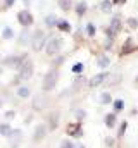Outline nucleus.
<instances>
[{
  "mask_svg": "<svg viewBox=\"0 0 138 148\" xmlns=\"http://www.w3.org/2000/svg\"><path fill=\"white\" fill-rule=\"evenodd\" d=\"M30 40H31V31H28V28H24L17 36V43L21 47H24V45H30Z\"/></svg>",
  "mask_w": 138,
  "mask_h": 148,
  "instance_id": "nucleus-17",
  "label": "nucleus"
},
{
  "mask_svg": "<svg viewBox=\"0 0 138 148\" xmlns=\"http://www.w3.org/2000/svg\"><path fill=\"white\" fill-rule=\"evenodd\" d=\"M66 134L71 136V138H76V140H79V138H83V127H81V122H78V121H74V122H69L68 126H66Z\"/></svg>",
  "mask_w": 138,
  "mask_h": 148,
  "instance_id": "nucleus-13",
  "label": "nucleus"
},
{
  "mask_svg": "<svg viewBox=\"0 0 138 148\" xmlns=\"http://www.w3.org/2000/svg\"><path fill=\"white\" fill-rule=\"evenodd\" d=\"M57 21H59V17L55 16V14H47L45 16V19H43V23H45V26L48 28V29H54V28H57Z\"/></svg>",
  "mask_w": 138,
  "mask_h": 148,
  "instance_id": "nucleus-18",
  "label": "nucleus"
},
{
  "mask_svg": "<svg viewBox=\"0 0 138 148\" xmlns=\"http://www.w3.org/2000/svg\"><path fill=\"white\" fill-rule=\"evenodd\" d=\"M97 66H99L100 69H107V67L110 66V57H109L107 53H99V55H97Z\"/></svg>",
  "mask_w": 138,
  "mask_h": 148,
  "instance_id": "nucleus-20",
  "label": "nucleus"
},
{
  "mask_svg": "<svg viewBox=\"0 0 138 148\" xmlns=\"http://www.w3.org/2000/svg\"><path fill=\"white\" fill-rule=\"evenodd\" d=\"M64 64H66V55H61V53H59V55H55V57H54V60L50 62V67L61 69Z\"/></svg>",
  "mask_w": 138,
  "mask_h": 148,
  "instance_id": "nucleus-22",
  "label": "nucleus"
},
{
  "mask_svg": "<svg viewBox=\"0 0 138 148\" xmlns=\"http://www.w3.org/2000/svg\"><path fill=\"white\" fill-rule=\"evenodd\" d=\"M57 5H59L61 10H64V12H71L72 7H74V2H72V0H57Z\"/></svg>",
  "mask_w": 138,
  "mask_h": 148,
  "instance_id": "nucleus-24",
  "label": "nucleus"
},
{
  "mask_svg": "<svg viewBox=\"0 0 138 148\" xmlns=\"http://www.w3.org/2000/svg\"><path fill=\"white\" fill-rule=\"evenodd\" d=\"M107 81H109V86H116L123 81V74H110Z\"/></svg>",
  "mask_w": 138,
  "mask_h": 148,
  "instance_id": "nucleus-29",
  "label": "nucleus"
},
{
  "mask_svg": "<svg viewBox=\"0 0 138 148\" xmlns=\"http://www.w3.org/2000/svg\"><path fill=\"white\" fill-rule=\"evenodd\" d=\"M2 38H3V40H12V38H14V29L9 28V26L3 28V31H2Z\"/></svg>",
  "mask_w": 138,
  "mask_h": 148,
  "instance_id": "nucleus-33",
  "label": "nucleus"
},
{
  "mask_svg": "<svg viewBox=\"0 0 138 148\" xmlns=\"http://www.w3.org/2000/svg\"><path fill=\"white\" fill-rule=\"evenodd\" d=\"M135 84H137V86H138V76H137V77H135Z\"/></svg>",
  "mask_w": 138,
  "mask_h": 148,
  "instance_id": "nucleus-42",
  "label": "nucleus"
},
{
  "mask_svg": "<svg viewBox=\"0 0 138 148\" xmlns=\"http://www.w3.org/2000/svg\"><path fill=\"white\" fill-rule=\"evenodd\" d=\"M74 119H76L78 122H83V121L86 119V110H85V109H76V110H74Z\"/></svg>",
  "mask_w": 138,
  "mask_h": 148,
  "instance_id": "nucleus-31",
  "label": "nucleus"
},
{
  "mask_svg": "<svg viewBox=\"0 0 138 148\" xmlns=\"http://www.w3.org/2000/svg\"><path fill=\"white\" fill-rule=\"evenodd\" d=\"M71 71H72V74H83V71H85V66H83V62H76V64H72V67H71Z\"/></svg>",
  "mask_w": 138,
  "mask_h": 148,
  "instance_id": "nucleus-32",
  "label": "nucleus"
},
{
  "mask_svg": "<svg viewBox=\"0 0 138 148\" xmlns=\"http://www.w3.org/2000/svg\"><path fill=\"white\" fill-rule=\"evenodd\" d=\"M85 35L88 38H93L95 35H97V26L90 21V23H86V26H85Z\"/></svg>",
  "mask_w": 138,
  "mask_h": 148,
  "instance_id": "nucleus-27",
  "label": "nucleus"
},
{
  "mask_svg": "<svg viewBox=\"0 0 138 148\" xmlns=\"http://www.w3.org/2000/svg\"><path fill=\"white\" fill-rule=\"evenodd\" d=\"M109 76H110V73H107V71H102V73L99 74H93L90 79H88V88H99V86H102V84H105L107 83V79H109Z\"/></svg>",
  "mask_w": 138,
  "mask_h": 148,
  "instance_id": "nucleus-9",
  "label": "nucleus"
},
{
  "mask_svg": "<svg viewBox=\"0 0 138 148\" xmlns=\"http://www.w3.org/2000/svg\"><path fill=\"white\" fill-rule=\"evenodd\" d=\"M104 145H105V148H114L116 147V138L105 136V138H104Z\"/></svg>",
  "mask_w": 138,
  "mask_h": 148,
  "instance_id": "nucleus-35",
  "label": "nucleus"
},
{
  "mask_svg": "<svg viewBox=\"0 0 138 148\" xmlns=\"http://www.w3.org/2000/svg\"><path fill=\"white\" fill-rule=\"evenodd\" d=\"M121 29H123V16L117 12V14H114V16H112L110 23H109L107 26H104V35H105V40L114 41L116 36L121 33Z\"/></svg>",
  "mask_w": 138,
  "mask_h": 148,
  "instance_id": "nucleus-1",
  "label": "nucleus"
},
{
  "mask_svg": "<svg viewBox=\"0 0 138 148\" xmlns=\"http://www.w3.org/2000/svg\"><path fill=\"white\" fill-rule=\"evenodd\" d=\"M16 95H17L19 98H30V97H31V88L26 86V84H19V86L16 88Z\"/></svg>",
  "mask_w": 138,
  "mask_h": 148,
  "instance_id": "nucleus-19",
  "label": "nucleus"
},
{
  "mask_svg": "<svg viewBox=\"0 0 138 148\" xmlns=\"http://www.w3.org/2000/svg\"><path fill=\"white\" fill-rule=\"evenodd\" d=\"M104 122H105V126H107L109 129H114V127L117 126V114H116V112L105 114V115H104Z\"/></svg>",
  "mask_w": 138,
  "mask_h": 148,
  "instance_id": "nucleus-16",
  "label": "nucleus"
},
{
  "mask_svg": "<svg viewBox=\"0 0 138 148\" xmlns=\"http://www.w3.org/2000/svg\"><path fill=\"white\" fill-rule=\"evenodd\" d=\"M33 73H34L33 60L24 59L23 64H21L19 69H17V81H28V79H31V77H33Z\"/></svg>",
  "mask_w": 138,
  "mask_h": 148,
  "instance_id": "nucleus-5",
  "label": "nucleus"
},
{
  "mask_svg": "<svg viewBox=\"0 0 138 148\" xmlns=\"http://www.w3.org/2000/svg\"><path fill=\"white\" fill-rule=\"evenodd\" d=\"M50 105V97L47 93H38L33 97V102H31V109L36 112H43L48 109Z\"/></svg>",
  "mask_w": 138,
  "mask_h": 148,
  "instance_id": "nucleus-6",
  "label": "nucleus"
},
{
  "mask_svg": "<svg viewBox=\"0 0 138 148\" xmlns=\"http://www.w3.org/2000/svg\"><path fill=\"white\" fill-rule=\"evenodd\" d=\"M62 47H64V38L61 36V35H47V43H45V53L48 55V57H55V55H59L61 53V50H62Z\"/></svg>",
  "mask_w": 138,
  "mask_h": 148,
  "instance_id": "nucleus-2",
  "label": "nucleus"
},
{
  "mask_svg": "<svg viewBox=\"0 0 138 148\" xmlns=\"http://www.w3.org/2000/svg\"><path fill=\"white\" fill-rule=\"evenodd\" d=\"M23 3H24V5H26V7H28V5H30V3H31V0H23Z\"/></svg>",
  "mask_w": 138,
  "mask_h": 148,
  "instance_id": "nucleus-41",
  "label": "nucleus"
},
{
  "mask_svg": "<svg viewBox=\"0 0 138 148\" xmlns=\"http://www.w3.org/2000/svg\"><path fill=\"white\" fill-rule=\"evenodd\" d=\"M59 122H61V112L50 110L45 115V124H47L48 131H55V129L59 127Z\"/></svg>",
  "mask_w": 138,
  "mask_h": 148,
  "instance_id": "nucleus-11",
  "label": "nucleus"
},
{
  "mask_svg": "<svg viewBox=\"0 0 138 148\" xmlns=\"http://www.w3.org/2000/svg\"><path fill=\"white\" fill-rule=\"evenodd\" d=\"M99 103H100V105H110V103H112V95H110L109 91L100 93V97H99Z\"/></svg>",
  "mask_w": 138,
  "mask_h": 148,
  "instance_id": "nucleus-26",
  "label": "nucleus"
},
{
  "mask_svg": "<svg viewBox=\"0 0 138 148\" xmlns=\"http://www.w3.org/2000/svg\"><path fill=\"white\" fill-rule=\"evenodd\" d=\"M138 50L137 43L133 41V38H126L124 41H123V45L119 47V57H128V55H131V53H135Z\"/></svg>",
  "mask_w": 138,
  "mask_h": 148,
  "instance_id": "nucleus-8",
  "label": "nucleus"
},
{
  "mask_svg": "<svg viewBox=\"0 0 138 148\" xmlns=\"http://www.w3.org/2000/svg\"><path fill=\"white\" fill-rule=\"evenodd\" d=\"M126 26L130 29H138V17H128L126 19Z\"/></svg>",
  "mask_w": 138,
  "mask_h": 148,
  "instance_id": "nucleus-34",
  "label": "nucleus"
},
{
  "mask_svg": "<svg viewBox=\"0 0 138 148\" xmlns=\"http://www.w3.org/2000/svg\"><path fill=\"white\" fill-rule=\"evenodd\" d=\"M78 148H85V147H83V145H81V143H78Z\"/></svg>",
  "mask_w": 138,
  "mask_h": 148,
  "instance_id": "nucleus-43",
  "label": "nucleus"
},
{
  "mask_svg": "<svg viewBox=\"0 0 138 148\" xmlns=\"http://www.w3.org/2000/svg\"><path fill=\"white\" fill-rule=\"evenodd\" d=\"M72 10H74V14H76L78 17H83V16L88 12V3H86L85 0H79L78 3H74Z\"/></svg>",
  "mask_w": 138,
  "mask_h": 148,
  "instance_id": "nucleus-15",
  "label": "nucleus"
},
{
  "mask_svg": "<svg viewBox=\"0 0 138 148\" xmlns=\"http://www.w3.org/2000/svg\"><path fill=\"white\" fill-rule=\"evenodd\" d=\"M112 7H114L112 0H102L99 3V9H100V12H104V14H110L112 12Z\"/></svg>",
  "mask_w": 138,
  "mask_h": 148,
  "instance_id": "nucleus-23",
  "label": "nucleus"
},
{
  "mask_svg": "<svg viewBox=\"0 0 138 148\" xmlns=\"http://www.w3.org/2000/svg\"><path fill=\"white\" fill-rule=\"evenodd\" d=\"M7 140H9V147L10 148H19V145L23 143V131L21 129H12V133L7 136Z\"/></svg>",
  "mask_w": 138,
  "mask_h": 148,
  "instance_id": "nucleus-14",
  "label": "nucleus"
},
{
  "mask_svg": "<svg viewBox=\"0 0 138 148\" xmlns=\"http://www.w3.org/2000/svg\"><path fill=\"white\" fill-rule=\"evenodd\" d=\"M24 59H28L26 53H23V55H7L2 60V64H3V67H9V69H19V66L23 64Z\"/></svg>",
  "mask_w": 138,
  "mask_h": 148,
  "instance_id": "nucleus-7",
  "label": "nucleus"
},
{
  "mask_svg": "<svg viewBox=\"0 0 138 148\" xmlns=\"http://www.w3.org/2000/svg\"><path fill=\"white\" fill-rule=\"evenodd\" d=\"M61 79V69H55V67H50V71L43 76V81H41V91L43 93H50L55 90L57 83Z\"/></svg>",
  "mask_w": 138,
  "mask_h": 148,
  "instance_id": "nucleus-3",
  "label": "nucleus"
},
{
  "mask_svg": "<svg viewBox=\"0 0 138 148\" xmlns=\"http://www.w3.org/2000/svg\"><path fill=\"white\" fill-rule=\"evenodd\" d=\"M112 109H114V112L116 114H121V112L124 110V100L123 98H116V100H112Z\"/></svg>",
  "mask_w": 138,
  "mask_h": 148,
  "instance_id": "nucleus-25",
  "label": "nucleus"
},
{
  "mask_svg": "<svg viewBox=\"0 0 138 148\" xmlns=\"http://www.w3.org/2000/svg\"><path fill=\"white\" fill-rule=\"evenodd\" d=\"M17 23H19L23 28H30V26H33L34 16L31 14V10H28V9L19 10V12H17Z\"/></svg>",
  "mask_w": 138,
  "mask_h": 148,
  "instance_id": "nucleus-10",
  "label": "nucleus"
},
{
  "mask_svg": "<svg viewBox=\"0 0 138 148\" xmlns=\"http://www.w3.org/2000/svg\"><path fill=\"white\" fill-rule=\"evenodd\" d=\"M10 133H12V127H10V124H9V122H0V134L7 138Z\"/></svg>",
  "mask_w": 138,
  "mask_h": 148,
  "instance_id": "nucleus-30",
  "label": "nucleus"
},
{
  "mask_svg": "<svg viewBox=\"0 0 138 148\" xmlns=\"http://www.w3.org/2000/svg\"><path fill=\"white\" fill-rule=\"evenodd\" d=\"M137 40H138V35H137Z\"/></svg>",
  "mask_w": 138,
  "mask_h": 148,
  "instance_id": "nucleus-46",
  "label": "nucleus"
},
{
  "mask_svg": "<svg viewBox=\"0 0 138 148\" xmlns=\"http://www.w3.org/2000/svg\"><path fill=\"white\" fill-rule=\"evenodd\" d=\"M126 2H128V0H112V3H114V5H124Z\"/></svg>",
  "mask_w": 138,
  "mask_h": 148,
  "instance_id": "nucleus-39",
  "label": "nucleus"
},
{
  "mask_svg": "<svg viewBox=\"0 0 138 148\" xmlns=\"http://www.w3.org/2000/svg\"><path fill=\"white\" fill-rule=\"evenodd\" d=\"M59 148H76V145H74L71 140H62L61 145H59Z\"/></svg>",
  "mask_w": 138,
  "mask_h": 148,
  "instance_id": "nucleus-36",
  "label": "nucleus"
},
{
  "mask_svg": "<svg viewBox=\"0 0 138 148\" xmlns=\"http://www.w3.org/2000/svg\"><path fill=\"white\" fill-rule=\"evenodd\" d=\"M47 134H48V127H47V124H45V122H40V124L34 126L31 140H33V143H40V141H43V140L47 138Z\"/></svg>",
  "mask_w": 138,
  "mask_h": 148,
  "instance_id": "nucleus-12",
  "label": "nucleus"
},
{
  "mask_svg": "<svg viewBox=\"0 0 138 148\" xmlns=\"http://www.w3.org/2000/svg\"><path fill=\"white\" fill-rule=\"evenodd\" d=\"M0 76H2V67H0Z\"/></svg>",
  "mask_w": 138,
  "mask_h": 148,
  "instance_id": "nucleus-45",
  "label": "nucleus"
},
{
  "mask_svg": "<svg viewBox=\"0 0 138 148\" xmlns=\"http://www.w3.org/2000/svg\"><path fill=\"white\" fill-rule=\"evenodd\" d=\"M126 129H128V121H121L119 129H117V136H116V140H123V138H124V134H126Z\"/></svg>",
  "mask_w": 138,
  "mask_h": 148,
  "instance_id": "nucleus-28",
  "label": "nucleus"
},
{
  "mask_svg": "<svg viewBox=\"0 0 138 148\" xmlns=\"http://www.w3.org/2000/svg\"><path fill=\"white\" fill-rule=\"evenodd\" d=\"M45 43H47V33L43 29H36L31 33V40H30V47L33 52H41L45 48Z\"/></svg>",
  "mask_w": 138,
  "mask_h": 148,
  "instance_id": "nucleus-4",
  "label": "nucleus"
},
{
  "mask_svg": "<svg viewBox=\"0 0 138 148\" xmlns=\"http://www.w3.org/2000/svg\"><path fill=\"white\" fill-rule=\"evenodd\" d=\"M14 3H16V0H3V7H2V9H3V10H5V9H10Z\"/></svg>",
  "mask_w": 138,
  "mask_h": 148,
  "instance_id": "nucleus-38",
  "label": "nucleus"
},
{
  "mask_svg": "<svg viewBox=\"0 0 138 148\" xmlns=\"http://www.w3.org/2000/svg\"><path fill=\"white\" fill-rule=\"evenodd\" d=\"M137 114H138V109H137V107H133V109L130 110V115H133V117H135Z\"/></svg>",
  "mask_w": 138,
  "mask_h": 148,
  "instance_id": "nucleus-40",
  "label": "nucleus"
},
{
  "mask_svg": "<svg viewBox=\"0 0 138 148\" xmlns=\"http://www.w3.org/2000/svg\"><path fill=\"white\" fill-rule=\"evenodd\" d=\"M57 29L61 33H71L72 31V26H71V23H69L68 19H59L57 21Z\"/></svg>",
  "mask_w": 138,
  "mask_h": 148,
  "instance_id": "nucleus-21",
  "label": "nucleus"
},
{
  "mask_svg": "<svg viewBox=\"0 0 138 148\" xmlns=\"http://www.w3.org/2000/svg\"><path fill=\"white\" fill-rule=\"evenodd\" d=\"M14 117H16V110H7V112H3V119H5V122L12 121Z\"/></svg>",
  "mask_w": 138,
  "mask_h": 148,
  "instance_id": "nucleus-37",
  "label": "nucleus"
},
{
  "mask_svg": "<svg viewBox=\"0 0 138 148\" xmlns=\"http://www.w3.org/2000/svg\"><path fill=\"white\" fill-rule=\"evenodd\" d=\"M2 105H3V102H2V100H0V109H2Z\"/></svg>",
  "mask_w": 138,
  "mask_h": 148,
  "instance_id": "nucleus-44",
  "label": "nucleus"
}]
</instances>
